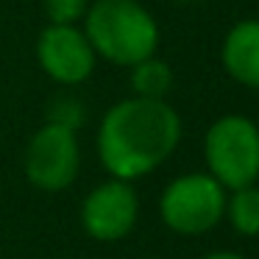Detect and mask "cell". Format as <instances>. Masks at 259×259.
Masks as SVG:
<instances>
[{
  "instance_id": "2",
  "label": "cell",
  "mask_w": 259,
  "mask_h": 259,
  "mask_svg": "<svg viewBox=\"0 0 259 259\" xmlns=\"http://www.w3.org/2000/svg\"><path fill=\"white\" fill-rule=\"evenodd\" d=\"M81 31L95 56L120 67L156 56L159 48V25L140 0H92Z\"/></svg>"
},
{
  "instance_id": "14",
  "label": "cell",
  "mask_w": 259,
  "mask_h": 259,
  "mask_svg": "<svg viewBox=\"0 0 259 259\" xmlns=\"http://www.w3.org/2000/svg\"><path fill=\"white\" fill-rule=\"evenodd\" d=\"M176 3H179V6H184V3H195V0H176Z\"/></svg>"
},
{
  "instance_id": "13",
  "label": "cell",
  "mask_w": 259,
  "mask_h": 259,
  "mask_svg": "<svg viewBox=\"0 0 259 259\" xmlns=\"http://www.w3.org/2000/svg\"><path fill=\"white\" fill-rule=\"evenodd\" d=\"M201 259H248V256H242V253H237V251H212Z\"/></svg>"
},
{
  "instance_id": "7",
  "label": "cell",
  "mask_w": 259,
  "mask_h": 259,
  "mask_svg": "<svg viewBox=\"0 0 259 259\" xmlns=\"http://www.w3.org/2000/svg\"><path fill=\"white\" fill-rule=\"evenodd\" d=\"M95 51L75 25H48L36 39V62L42 73L62 87L84 84L95 73Z\"/></svg>"
},
{
  "instance_id": "12",
  "label": "cell",
  "mask_w": 259,
  "mask_h": 259,
  "mask_svg": "<svg viewBox=\"0 0 259 259\" xmlns=\"http://www.w3.org/2000/svg\"><path fill=\"white\" fill-rule=\"evenodd\" d=\"M92 0H42L48 23L53 25H75L78 20H84L87 9Z\"/></svg>"
},
{
  "instance_id": "1",
  "label": "cell",
  "mask_w": 259,
  "mask_h": 259,
  "mask_svg": "<svg viewBox=\"0 0 259 259\" xmlns=\"http://www.w3.org/2000/svg\"><path fill=\"white\" fill-rule=\"evenodd\" d=\"M181 142V117L167 101L125 98L98 125V156L112 179L134 181L162 167Z\"/></svg>"
},
{
  "instance_id": "11",
  "label": "cell",
  "mask_w": 259,
  "mask_h": 259,
  "mask_svg": "<svg viewBox=\"0 0 259 259\" xmlns=\"http://www.w3.org/2000/svg\"><path fill=\"white\" fill-rule=\"evenodd\" d=\"M45 123H53V125H62V128H70V131H78L81 125L87 123V106L81 98L75 95H56L45 109Z\"/></svg>"
},
{
  "instance_id": "9",
  "label": "cell",
  "mask_w": 259,
  "mask_h": 259,
  "mask_svg": "<svg viewBox=\"0 0 259 259\" xmlns=\"http://www.w3.org/2000/svg\"><path fill=\"white\" fill-rule=\"evenodd\" d=\"M131 70V92L137 98H151V101H164L167 92L173 90V70H170L167 62L156 56L142 59L140 64H134Z\"/></svg>"
},
{
  "instance_id": "10",
  "label": "cell",
  "mask_w": 259,
  "mask_h": 259,
  "mask_svg": "<svg viewBox=\"0 0 259 259\" xmlns=\"http://www.w3.org/2000/svg\"><path fill=\"white\" fill-rule=\"evenodd\" d=\"M226 195V214L231 229L242 237H259V187H237Z\"/></svg>"
},
{
  "instance_id": "4",
  "label": "cell",
  "mask_w": 259,
  "mask_h": 259,
  "mask_svg": "<svg viewBox=\"0 0 259 259\" xmlns=\"http://www.w3.org/2000/svg\"><path fill=\"white\" fill-rule=\"evenodd\" d=\"M226 195L220 181L209 173H187L173 179L159 198V214L170 231L184 237L206 234L223 220Z\"/></svg>"
},
{
  "instance_id": "8",
  "label": "cell",
  "mask_w": 259,
  "mask_h": 259,
  "mask_svg": "<svg viewBox=\"0 0 259 259\" xmlns=\"http://www.w3.org/2000/svg\"><path fill=\"white\" fill-rule=\"evenodd\" d=\"M223 70L248 90H259V20H240L229 28L220 48Z\"/></svg>"
},
{
  "instance_id": "3",
  "label": "cell",
  "mask_w": 259,
  "mask_h": 259,
  "mask_svg": "<svg viewBox=\"0 0 259 259\" xmlns=\"http://www.w3.org/2000/svg\"><path fill=\"white\" fill-rule=\"evenodd\" d=\"M206 173L223 190L256 184L259 179V125L245 114H223L203 137Z\"/></svg>"
},
{
  "instance_id": "5",
  "label": "cell",
  "mask_w": 259,
  "mask_h": 259,
  "mask_svg": "<svg viewBox=\"0 0 259 259\" xmlns=\"http://www.w3.org/2000/svg\"><path fill=\"white\" fill-rule=\"evenodd\" d=\"M25 179L45 192H62L78 179L81 145L75 131L45 123L25 148Z\"/></svg>"
},
{
  "instance_id": "6",
  "label": "cell",
  "mask_w": 259,
  "mask_h": 259,
  "mask_svg": "<svg viewBox=\"0 0 259 259\" xmlns=\"http://www.w3.org/2000/svg\"><path fill=\"white\" fill-rule=\"evenodd\" d=\"M140 218V198L131 181L109 179L90 190L81 203V226L98 242H117L128 237Z\"/></svg>"
}]
</instances>
